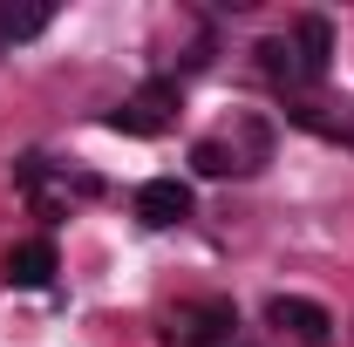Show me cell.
Here are the masks:
<instances>
[{
	"instance_id": "cell-1",
	"label": "cell",
	"mask_w": 354,
	"mask_h": 347,
	"mask_svg": "<svg viewBox=\"0 0 354 347\" xmlns=\"http://www.w3.org/2000/svg\"><path fill=\"white\" fill-rule=\"evenodd\" d=\"M232 334H239V306L232 300H184L171 313L177 347H232Z\"/></svg>"
},
{
	"instance_id": "cell-2",
	"label": "cell",
	"mask_w": 354,
	"mask_h": 347,
	"mask_svg": "<svg viewBox=\"0 0 354 347\" xmlns=\"http://www.w3.org/2000/svg\"><path fill=\"white\" fill-rule=\"evenodd\" d=\"M171 109H177V82H171V75H150L136 95H123V102L109 109V130H123V136H157L164 123H171Z\"/></svg>"
},
{
	"instance_id": "cell-3",
	"label": "cell",
	"mask_w": 354,
	"mask_h": 347,
	"mask_svg": "<svg viewBox=\"0 0 354 347\" xmlns=\"http://www.w3.org/2000/svg\"><path fill=\"white\" fill-rule=\"evenodd\" d=\"M136 218L150 225V232H171L191 218V184H177V177H150V184H136Z\"/></svg>"
},
{
	"instance_id": "cell-4",
	"label": "cell",
	"mask_w": 354,
	"mask_h": 347,
	"mask_svg": "<svg viewBox=\"0 0 354 347\" xmlns=\"http://www.w3.org/2000/svg\"><path fill=\"white\" fill-rule=\"evenodd\" d=\"M266 320H272L279 334L307 341V347H320V341H327V327H334V313H327L320 300H300V293H279V300L266 306Z\"/></svg>"
},
{
	"instance_id": "cell-5",
	"label": "cell",
	"mask_w": 354,
	"mask_h": 347,
	"mask_svg": "<svg viewBox=\"0 0 354 347\" xmlns=\"http://www.w3.org/2000/svg\"><path fill=\"white\" fill-rule=\"evenodd\" d=\"M286 48H293V62H300V82H320V75H327V62H334V28H327L320 14H300Z\"/></svg>"
},
{
	"instance_id": "cell-6",
	"label": "cell",
	"mask_w": 354,
	"mask_h": 347,
	"mask_svg": "<svg viewBox=\"0 0 354 347\" xmlns=\"http://www.w3.org/2000/svg\"><path fill=\"white\" fill-rule=\"evenodd\" d=\"M55 245L48 238H28V245H14L7 252V286H28V293H41V286H55Z\"/></svg>"
},
{
	"instance_id": "cell-7",
	"label": "cell",
	"mask_w": 354,
	"mask_h": 347,
	"mask_svg": "<svg viewBox=\"0 0 354 347\" xmlns=\"http://www.w3.org/2000/svg\"><path fill=\"white\" fill-rule=\"evenodd\" d=\"M48 21H55V7H14V0H0V48L14 41H35Z\"/></svg>"
},
{
	"instance_id": "cell-8",
	"label": "cell",
	"mask_w": 354,
	"mask_h": 347,
	"mask_svg": "<svg viewBox=\"0 0 354 347\" xmlns=\"http://www.w3.org/2000/svg\"><path fill=\"white\" fill-rule=\"evenodd\" d=\"M252 157H259V150H239V143H218V136L191 150V164H198L205 177H232V171H252Z\"/></svg>"
},
{
	"instance_id": "cell-9",
	"label": "cell",
	"mask_w": 354,
	"mask_h": 347,
	"mask_svg": "<svg viewBox=\"0 0 354 347\" xmlns=\"http://www.w3.org/2000/svg\"><path fill=\"white\" fill-rule=\"evenodd\" d=\"M259 68H266V82H272V88H307V82H300V62H293V48H286V41H259Z\"/></svg>"
},
{
	"instance_id": "cell-10",
	"label": "cell",
	"mask_w": 354,
	"mask_h": 347,
	"mask_svg": "<svg viewBox=\"0 0 354 347\" xmlns=\"http://www.w3.org/2000/svg\"><path fill=\"white\" fill-rule=\"evenodd\" d=\"M232 347H245V341H232Z\"/></svg>"
}]
</instances>
